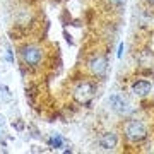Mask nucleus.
<instances>
[{"label":"nucleus","mask_w":154,"mask_h":154,"mask_svg":"<svg viewBox=\"0 0 154 154\" xmlns=\"http://www.w3.org/2000/svg\"><path fill=\"white\" fill-rule=\"evenodd\" d=\"M19 55H21V60L26 67L36 69L41 63V60H43V50L39 46H36V45H26V46L21 48Z\"/></svg>","instance_id":"1"},{"label":"nucleus","mask_w":154,"mask_h":154,"mask_svg":"<svg viewBox=\"0 0 154 154\" xmlns=\"http://www.w3.org/2000/svg\"><path fill=\"white\" fill-rule=\"evenodd\" d=\"M123 132H125V137L130 140V142H140L147 137V128L142 122L139 120H130L127 122L125 127H123Z\"/></svg>","instance_id":"2"},{"label":"nucleus","mask_w":154,"mask_h":154,"mask_svg":"<svg viewBox=\"0 0 154 154\" xmlns=\"http://www.w3.org/2000/svg\"><path fill=\"white\" fill-rule=\"evenodd\" d=\"M94 93H96V89H94V86L91 82H81L74 89V98H75L77 103L86 105V103H89L94 98Z\"/></svg>","instance_id":"3"},{"label":"nucleus","mask_w":154,"mask_h":154,"mask_svg":"<svg viewBox=\"0 0 154 154\" xmlns=\"http://www.w3.org/2000/svg\"><path fill=\"white\" fill-rule=\"evenodd\" d=\"M110 108L115 113H118V115H128L130 111H132V108H130V103L127 101L122 94H111L110 96Z\"/></svg>","instance_id":"4"},{"label":"nucleus","mask_w":154,"mask_h":154,"mask_svg":"<svg viewBox=\"0 0 154 154\" xmlns=\"http://www.w3.org/2000/svg\"><path fill=\"white\" fill-rule=\"evenodd\" d=\"M106 69H108V60L105 57L96 55L89 60V70L93 72L94 75H103L106 72Z\"/></svg>","instance_id":"5"},{"label":"nucleus","mask_w":154,"mask_h":154,"mask_svg":"<svg viewBox=\"0 0 154 154\" xmlns=\"http://www.w3.org/2000/svg\"><path fill=\"white\" fill-rule=\"evenodd\" d=\"M116 142H118V139L113 132H106L101 135L99 139V147L103 149V151H111V149L116 147Z\"/></svg>","instance_id":"6"},{"label":"nucleus","mask_w":154,"mask_h":154,"mask_svg":"<svg viewBox=\"0 0 154 154\" xmlns=\"http://www.w3.org/2000/svg\"><path fill=\"white\" fill-rule=\"evenodd\" d=\"M151 89H152V86H151V82H147V81H137V82L132 86L134 94H137V96H147V94L151 93Z\"/></svg>","instance_id":"7"},{"label":"nucleus","mask_w":154,"mask_h":154,"mask_svg":"<svg viewBox=\"0 0 154 154\" xmlns=\"http://www.w3.org/2000/svg\"><path fill=\"white\" fill-rule=\"evenodd\" d=\"M62 144H63V139H62L58 134H55L53 137L50 139V146H51V147H62Z\"/></svg>","instance_id":"8"},{"label":"nucleus","mask_w":154,"mask_h":154,"mask_svg":"<svg viewBox=\"0 0 154 154\" xmlns=\"http://www.w3.org/2000/svg\"><path fill=\"white\" fill-rule=\"evenodd\" d=\"M108 4H110V5L118 7V5H122V4H123V0H108Z\"/></svg>","instance_id":"9"},{"label":"nucleus","mask_w":154,"mask_h":154,"mask_svg":"<svg viewBox=\"0 0 154 154\" xmlns=\"http://www.w3.org/2000/svg\"><path fill=\"white\" fill-rule=\"evenodd\" d=\"M147 4L149 5H154V0H147Z\"/></svg>","instance_id":"10"}]
</instances>
